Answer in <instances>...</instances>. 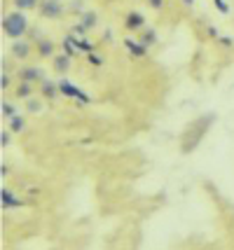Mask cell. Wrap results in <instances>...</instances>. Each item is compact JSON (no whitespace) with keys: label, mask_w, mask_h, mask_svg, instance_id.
Listing matches in <instances>:
<instances>
[{"label":"cell","mask_w":234,"mask_h":250,"mask_svg":"<svg viewBox=\"0 0 234 250\" xmlns=\"http://www.w3.org/2000/svg\"><path fill=\"white\" fill-rule=\"evenodd\" d=\"M26 110H31V112H40L43 110V103L38 101V98H26Z\"/></svg>","instance_id":"obj_14"},{"label":"cell","mask_w":234,"mask_h":250,"mask_svg":"<svg viewBox=\"0 0 234 250\" xmlns=\"http://www.w3.org/2000/svg\"><path fill=\"white\" fill-rule=\"evenodd\" d=\"M38 54L40 56H54V42L52 40H47V38H40L38 40Z\"/></svg>","instance_id":"obj_9"},{"label":"cell","mask_w":234,"mask_h":250,"mask_svg":"<svg viewBox=\"0 0 234 250\" xmlns=\"http://www.w3.org/2000/svg\"><path fill=\"white\" fill-rule=\"evenodd\" d=\"M148 2H150V7H155V10L162 7V0H148Z\"/></svg>","instance_id":"obj_18"},{"label":"cell","mask_w":234,"mask_h":250,"mask_svg":"<svg viewBox=\"0 0 234 250\" xmlns=\"http://www.w3.org/2000/svg\"><path fill=\"white\" fill-rule=\"evenodd\" d=\"M0 141H2V145H7V143H10V138H7V131H2V136H0Z\"/></svg>","instance_id":"obj_19"},{"label":"cell","mask_w":234,"mask_h":250,"mask_svg":"<svg viewBox=\"0 0 234 250\" xmlns=\"http://www.w3.org/2000/svg\"><path fill=\"white\" fill-rule=\"evenodd\" d=\"M23 129V117H10V131H21Z\"/></svg>","instance_id":"obj_15"},{"label":"cell","mask_w":234,"mask_h":250,"mask_svg":"<svg viewBox=\"0 0 234 250\" xmlns=\"http://www.w3.org/2000/svg\"><path fill=\"white\" fill-rule=\"evenodd\" d=\"M59 91H64V94H66V96H70V98H80V101H87V96H85V94H82L78 87H73V84L68 82L66 77H64V80H59Z\"/></svg>","instance_id":"obj_5"},{"label":"cell","mask_w":234,"mask_h":250,"mask_svg":"<svg viewBox=\"0 0 234 250\" xmlns=\"http://www.w3.org/2000/svg\"><path fill=\"white\" fill-rule=\"evenodd\" d=\"M43 91H45V96L54 98L56 91H59V84H54V82H47V80H43Z\"/></svg>","instance_id":"obj_13"},{"label":"cell","mask_w":234,"mask_h":250,"mask_svg":"<svg viewBox=\"0 0 234 250\" xmlns=\"http://www.w3.org/2000/svg\"><path fill=\"white\" fill-rule=\"evenodd\" d=\"M155 38H157V35H155V31H152V28H148L145 33H141V40H143L145 44H152V42H155Z\"/></svg>","instance_id":"obj_16"},{"label":"cell","mask_w":234,"mask_h":250,"mask_svg":"<svg viewBox=\"0 0 234 250\" xmlns=\"http://www.w3.org/2000/svg\"><path fill=\"white\" fill-rule=\"evenodd\" d=\"M12 2H14V7L19 12H31L40 5V0H12Z\"/></svg>","instance_id":"obj_10"},{"label":"cell","mask_w":234,"mask_h":250,"mask_svg":"<svg viewBox=\"0 0 234 250\" xmlns=\"http://www.w3.org/2000/svg\"><path fill=\"white\" fill-rule=\"evenodd\" d=\"M124 26L129 28V31H141L145 26V17L141 12H129L127 14V19H124Z\"/></svg>","instance_id":"obj_4"},{"label":"cell","mask_w":234,"mask_h":250,"mask_svg":"<svg viewBox=\"0 0 234 250\" xmlns=\"http://www.w3.org/2000/svg\"><path fill=\"white\" fill-rule=\"evenodd\" d=\"M52 59H54V68H56V73L66 75V70L70 68V54H59V56H52Z\"/></svg>","instance_id":"obj_8"},{"label":"cell","mask_w":234,"mask_h":250,"mask_svg":"<svg viewBox=\"0 0 234 250\" xmlns=\"http://www.w3.org/2000/svg\"><path fill=\"white\" fill-rule=\"evenodd\" d=\"M215 2H218V7H220V10H223V12H227V5H225L223 0H215Z\"/></svg>","instance_id":"obj_20"},{"label":"cell","mask_w":234,"mask_h":250,"mask_svg":"<svg viewBox=\"0 0 234 250\" xmlns=\"http://www.w3.org/2000/svg\"><path fill=\"white\" fill-rule=\"evenodd\" d=\"M183 2H185V5H192V2H194V0H183Z\"/></svg>","instance_id":"obj_21"},{"label":"cell","mask_w":234,"mask_h":250,"mask_svg":"<svg viewBox=\"0 0 234 250\" xmlns=\"http://www.w3.org/2000/svg\"><path fill=\"white\" fill-rule=\"evenodd\" d=\"M43 70L40 68H21V73H19V77H21V82H38V80H43Z\"/></svg>","instance_id":"obj_6"},{"label":"cell","mask_w":234,"mask_h":250,"mask_svg":"<svg viewBox=\"0 0 234 250\" xmlns=\"http://www.w3.org/2000/svg\"><path fill=\"white\" fill-rule=\"evenodd\" d=\"M0 199H2V208H17V206H21V201H19L17 196L12 194L7 187H2V192H0Z\"/></svg>","instance_id":"obj_7"},{"label":"cell","mask_w":234,"mask_h":250,"mask_svg":"<svg viewBox=\"0 0 234 250\" xmlns=\"http://www.w3.org/2000/svg\"><path fill=\"white\" fill-rule=\"evenodd\" d=\"M28 31V19H26V14L23 12H7L5 17H2V33L12 38V40H21L23 35Z\"/></svg>","instance_id":"obj_1"},{"label":"cell","mask_w":234,"mask_h":250,"mask_svg":"<svg viewBox=\"0 0 234 250\" xmlns=\"http://www.w3.org/2000/svg\"><path fill=\"white\" fill-rule=\"evenodd\" d=\"M40 12L47 19H59L64 14V5H61V0H43L40 2Z\"/></svg>","instance_id":"obj_2"},{"label":"cell","mask_w":234,"mask_h":250,"mask_svg":"<svg viewBox=\"0 0 234 250\" xmlns=\"http://www.w3.org/2000/svg\"><path fill=\"white\" fill-rule=\"evenodd\" d=\"M2 115H5V117H14V115H17V112H14V105L2 103Z\"/></svg>","instance_id":"obj_17"},{"label":"cell","mask_w":234,"mask_h":250,"mask_svg":"<svg viewBox=\"0 0 234 250\" xmlns=\"http://www.w3.org/2000/svg\"><path fill=\"white\" fill-rule=\"evenodd\" d=\"M91 26H96V14H94V12H87V14H82V21H80V31H89Z\"/></svg>","instance_id":"obj_11"},{"label":"cell","mask_w":234,"mask_h":250,"mask_svg":"<svg viewBox=\"0 0 234 250\" xmlns=\"http://www.w3.org/2000/svg\"><path fill=\"white\" fill-rule=\"evenodd\" d=\"M31 94H33L31 82H21V84L17 87V96H19V98H31Z\"/></svg>","instance_id":"obj_12"},{"label":"cell","mask_w":234,"mask_h":250,"mask_svg":"<svg viewBox=\"0 0 234 250\" xmlns=\"http://www.w3.org/2000/svg\"><path fill=\"white\" fill-rule=\"evenodd\" d=\"M12 56H14V59H28V54H31V52H33V47H31V42H28V40H14V42H12Z\"/></svg>","instance_id":"obj_3"}]
</instances>
